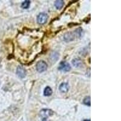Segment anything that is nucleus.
<instances>
[{
  "label": "nucleus",
  "mask_w": 121,
  "mask_h": 121,
  "mask_svg": "<svg viewBox=\"0 0 121 121\" xmlns=\"http://www.w3.org/2000/svg\"><path fill=\"white\" fill-rule=\"evenodd\" d=\"M58 69V70L61 71V72H67L71 70V66H70V64L67 61H62L59 63Z\"/></svg>",
  "instance_id": "1"
},
{
  "label": "nucleus",
  "mask_w": 121,
  "mask_h": 121,
  "mask_svg": "<svg viewBox=\"0 0 121 121\" xmlns=\"http://www.w3.org/2000/svg\"><path fill=\"white\" fill-rule=\"evenodd\" d=\"M48 65L44 60H39L37 64H36V70L39 73H43L45 72L47 69Z\"/></svg>",
  "instance_id": "2"
},
{
  "label": "nucleus",
  "mask_w": 121,
  "mask_h": 121,
  "mask_svg": "<svg viewBox=\"0 0 121 121\" xmlns=\"http://www.w3.org/2000/svg\"><path fill=\"white\" fill-rule=\"evenodd\" d=\"M54 112L50 109H43L39 112V115L43 119H47L48 117L52 116Z\"/></svg>",
  "instance_id": "3"
},
{
  "label": "nucleus",
  "mask_w": 121,
  "mask_h": 121,
  "mask_svg": "<svg viewBox=\"0 0 121 121\" xmlns=\"http://www.w3.org/2000/svg\"><path fill=\"white\" fill-rule=\"evenodd\" d=\"M48 15L45 13H40L37 17V22L40 24H44L47 22Z\"/></svg>",
  "instance_id": "4"
},
{
  "label": "nucleus",
  "mask_w": 121,
  "mask_h": 121,
  "mask_svg": "<svg viewBox=\"0 0 121 121\" xmlns=\"http://www.w3.org/2000/svg\"><path fill=\"white\" fill-rule=\"evenodd\" d=\"M17 74L18 77L24 78L26 75V71L22 67L18 66L17 69Z\"/></svg>",
  "instance_id": "5"
},
{
  "label": "nucleus",
  "mask_w": 121,
  "mask_h": 121,
  "mask_svg": "<svg viewBox=\"0 0 121 121\" xmlns=\"http://www.w3.org/2000/svg\"><path fill=\"white\" fill-rule=\"evenodd\" d=\"M59 89L60 92L67 93L69 90V84L65 82H63L62 84H60V85H59Z\"/></svg>",
  "instance_id": "6"
},
{
  "label": "nucleus",
  "mask_w": 121,
  "mask_h": 121,
  "mask_svg": "<svg viewBox=\"0 0 121 121\" xmlns=\"http://www.w3.org/2000/svg\"><path fill=\"white\" fill-rule=\"evenodd\" d=\"M72 64L75 67H81L83 65L82 60L79 58H75V59H73L72 60Z\"/></svg>",
  "instance_id": "7"
},
{
  "label": "nucleus",
  "mask_w": 121,
  "mask_h": 121,
  "mask_svg": "<svg viewBox=\"0 0 121 121\" xmlns=\"http://www.w3.org/2000/svg\"><path fill=\"white\" fill-rule=\"evenodd\" d=\"M75 36V33H67L66 34L64 35V39L67 42L72 41L74 40V36Z\"/></svg>",
  "instance_id": "8"
},
{
  "label": "nucleus",
  "mask_w": 121,
  "mask_h": 121,
  "mask_svg": "<svg viewBox=\"0 0 121 121\" xmlns=\"http://www.w3.org/2000/svg\"><path fill=\"white\" fill-rule=\"evenodd\" d=\"M64 5V1L62 0H57L55 3V6L56 9L60 10L63 7Z\"/></svg>",
  "instance_id": "9"
},
{
  "label": "nucleus",
  "mask_w": 121,
  "mask_h": 121,
  "mask_svg": "<svg viewBox=\"0 0 121 121\" xmlns=\"http://www.w3.org/2000/svg\"><path fill=\"white\" fill-rule=\"evenodd\" d=\"M52 90L50 87H46L44 90V95L45 96H50L52 94Z\"/></svg>",
  "instance_id": "10"
},
{
  "label": "nucleus",
  "mask_w": 121,
  "mask_h": 121,
  "mask_svg": "<svg viewBox=\"0 0 121 121\" xmlns=\"http://www.w3.org/2000/svg\"><path fill=\"white\" fill-rule=\"evenodd\" d=\"M30 1L26 0V1H24V2H22V4H21V7H22V9H27L29 8V6H30Z\"/></svg>",
  "instance_id": "11"
},
{
  "label": "nucleus",
  "mask_w": 121,
  "mask_h": 121,
  "mask_svg": "<svg viewBox=\"0 0 121 121\" xmlns=\"http://www.w3.org/2000/svg\"><path fill=\"white\" fill-rule=\"evenodd\" d=\"M91 98L90 96H87V97H85L84 98V100H83V102L85 105H88V106H90L91 105Z\"/></svg>",
  "instance_id": "12"
},
{
  "label": "nucleus",
  "mask_w": 121,
  "mask_h": 121,
  "mask_svg": "<svg viewBox=\"0 0 121 121\" xmlns=\"http://www.w3.org/2000/svg\"><path fill=\"white\" fill-rule=\"evenodd\" d=\"M83 121H90V119H85V120H84Z\"/></svg>",
  "instance_id": "13"
},
{
  "label": "nucleus",
  "mask_w": 121,
  "mask_h": 121,
  "mask_svg": "<svg viewBox=\"0 0 121 121\" xmlns=\"http://www.w3.org/2000/svg\"><path fill=\"white\" fill-rule=\"evenodd\" d=\"M47 119H43V121H47Z\"/></svg>",
  "instance_id": "14"
}]
</instances>
